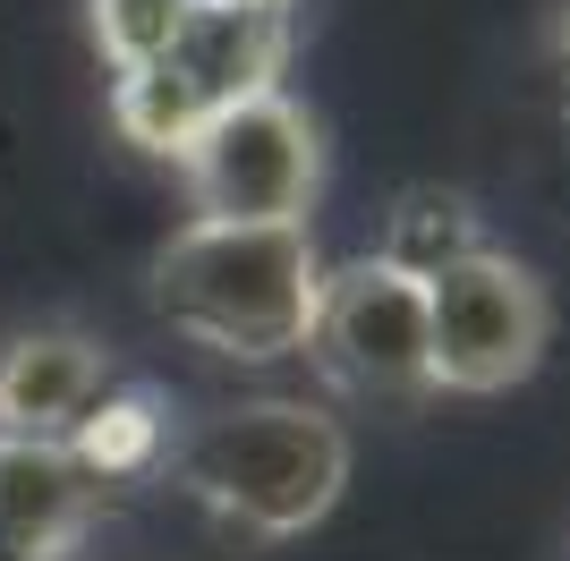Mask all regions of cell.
Here are the masks:
<instances>
[{"label":"cell","instance_id":"5b68a950","mask_svg":"<svg viewBox=\"0 0 570 561\" xmlns=\"http://www.w3.org/2000/svg\"><path fill=\"white\" fill-rule=\"evenodd\" d=\"M553 341V306H546V280L528 273L520 256H485L452 264L443 280H426V366H434V392H460V400H494L511 383L537 374Z\"/></svg>","mask_w":570,"mask_h":561},{"label":"cell","instance_id":"277c9868","mask_svg":"<svg viewBox=\"0 0 570 561\" xmlns=\"http://www.w3.org/2000/svg\"><path fill=\"white\" fill-rule=\"evenodd\" d=\"M196 222H247V230H307L315 187H324V137L289 94H256L196 128L179 154Z\"/></svg>","mask_w":570,"mask_h":561},{"label":"cell","instance_id":"9c48e42d","mask_svg":"<svg viewBox=\"0 0 570 561\" xmlns=\"http://www.w3.org/2000/svg\"><path fill=\"white\" fill-rule=\"evenodd\" d=\"M170 443V417L154 392H102L86 417H77V434L60 451H69L95 485H111V476H137V468H154Z\"/></svg>","mask_w":570,"mask_h":561},{"label":"cell","instance_id":"7c38bea8","mask_svg":"<svg viewBox=\"0 0 570 561\" xmlns=\"http://www.w3.org/2000/svg\"><path fill=\"white\" fill-rule=\"evenodd\" d=\"M562 51H570V26H562Z\"/></svg>","mask_w":570,"mask_h":561},{"label":"cell","instance_id":"6da1fadb","mask_svg":"<svg viewBox=\"0 0 570 561\" xmlns=\"http://www.w3.org/2000/svg\"><path fill=\"white\" fill-rule=\"evenodd\" d=\"M154 306L196 350L273 366L315 341L324 256L307 230H247V222H188L154 256Z\"/></svg>","mask_w":570,"mask_h":561},{"label":"cell","instance_id":"8fae6325","mask_svg":"<svg viewBox=\"0 0 570 561\" xmlns=\"http://www.w3.org/2000/svg\"><path fill=\"white\" fill-rule=\"evenodd\" d=\"M188 9H214V0H188Z\"/></svg>","mask_w":570,"mask_h":561},{"label":"cell","instance_id":"30bf717a","mask_svg":"<svg viewBox=\"0 0 570 561\" xmlns=\"http://www.w3.org/2000/svg\"><path fill=\"white\" fill-rule=\"evenodd\" d=\"M86 18H95V43H102V60H111V77H128L179 35L188 0H86Z\"/></svg>","mask_w":570,"mask_h":561},{"label":"cell","instance_id":"7a4b0ae2","mask_svg":"<svg viewBox=\"0 0 570 561\" xmlns=\"http://www.w3.org/2000/svg\"><path fill=\"white\" fill-rule=\"evenodd\" d=\"M179 485L230 528L282 544L333 519L341 485H350V434L315 400H230L188 425Z\"/></svg>","mask_w":570,"mask_h":561},{"label":"cell","instance_id":"3957f363","mask_svg":"<svg viewBox=\"0 0 570 561\" xmlns=\"http://www.w3.org/2000/svg\"><path fill=\"white\" fill-rule=\"evenodd\" d=\"M282 69H289V0H214V9H188L179 35L111 86V119L128 145L179 163L196 128H214L222 111L256 102V94H282Z\"/></svg>","mask_w":570,"mask_h":561},{"label":"cell","instance_id":"ba28073f","mask_svg":"<svg viewBox=\"0 0 570 561\" xmlns=\"http://www.w3.org/2000/svg\"><path fill=\"white\" fill-rule=\"evenodd\" d=\"M469 256H485V222H476L469 196H460V187H401V205L383 213L375 264H392V273H409V280H443Z\"/></svg>","mask_w":570,"mask_h":561},{"label":"cell","instance_id":"8992f818","mask_svg":"<svg viewBox=\"0 0 570 561\" xmlns=\"http://www.w3.org/2000/svg\"><path fill=\"white\" fill-rule=\"evenodd\" d=\"M324 366L357 392H434V366H426V280L392 273V264L357 256L341 273H324V306H315V341Z\"/></svg>","mask_w":570,"mask_h":561},{"label":"cell","instance_id":"52a82bcc","mask_svg":"<svg viewBox=\"0 0 570 561\" xmlns=\"http://www.w3.org/2000/svg\"><path fill=\"white\" fill-rule=\"evenodd\" d=\"M102 392H111V366L86 332H18L0 350V434L18 443H69Z\"/></svg>","mask_w":570,"mask_h":561}]
</instances>
